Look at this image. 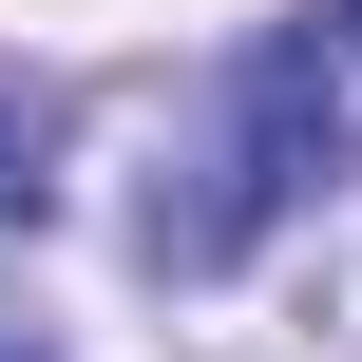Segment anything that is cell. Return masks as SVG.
<instances>
[{"label": "cell", "mask_w": 362, "mask_h": 362, "mask_svg": "<svg viewBox=\"0 0 362 362\" xmlns=\"http://www.w3.org/2000/svg\"><path fill=\"white\" fill-rule=\"evenodd\" d=\"M305 172H344V115H325V57H305V38H267V57H248V172H229L210 248H229L248 210H286Z\"/></svg>", "instance_id": "obj_1"}, {"label": "cell", "mask_w": 362, "mask_h": 362, "mask_svg": "<svg viewBox=\"0 0 362 362\" xmlns=\"http://www.w3.org/2000/svg\"><path fill=\"white\" fill-rule=\"evenodd\" d=\"M0 210H38V95L0 76Z\"/></svg>", "instance_id": "obj_2"}, {"label": "cell", "mask_w": 362, "mask_h": 362, "mask_svg": "<svg viewBox=\"0 0 362 362\" xmlns=\"http://www.w3.org/2000/svg\"><path fill=\"white\" fill-rule=\"evenodd\" d=\"M0 362H19V344H0Z\"/></svg>", "instance_id": "obj_3"}, {"label": "cell", "mask_w": 362, "mask_h": 362, "mask_svg": "<svg viewBox=\"0 0 362 362\" xmlns=\"http://www.w3.org/2000/svg\"><path fill=\"white\" fill-rule=\"evenodd\" d=\"M344 19H362V0H344Z\"/></svg>", "instance_id": "obj_4"}]
</instances>
